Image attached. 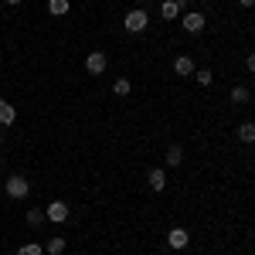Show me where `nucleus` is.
<instances>
[{
  "mask_svg": "<svg viewBox=\"0 0 255 255\" xmlns=\"http://www.w3.org/2000/svg\"><path fill=\"white\" fill-rule=\"evenodd\" d=\"M174 72H177V75H194L197 68H194V61L187 58V55H180V58L174 61Z\"/></svg>",
  "mask_w": 255,
  "mask_h": 255,
  "instance_id": "9",
  "label": "nucleus"
},
{
  "mask_svg": "<svg viewBox=\"0 0 255 255\" xmlns=\"http://www.w3.org/2000/svg\"><path fill=\"white\" fill-rule=\"evenodd\" d=\"M232 102H249V89L245 85H235L232 89Z\"/></svg>",
  "mask_w": 255,
  "mask_h": 255,
  "instance_id": "16",
  "label": "nucleus"
},
{
  "mask_svg": "<svg viewBox=\"0 0 255 255\" xmlns=\"http://www.w3.org/2000/svg\"><path fill=\"white\" fill-rule=\"evenodd\" d=\"M167 242H170V249H187V242H191V235H187L184 228H170V235H167Z\"/></svg>",
  "mask_w": 255,
  "mask_h": 255,
  "instance_id": "6",
  "label": "nucleus"
},
{
  "mask_svg": "<svg viewBox=\"0 0 255 255\" xmlns=\"http://www.w3.org/2000/svg\"><path fill=\"white\" fill-rule=\"evenodd\" d=\"M0 139H3V129H0Z\"/></svg>",
  "mask_w": 255,
  "mask_h": 255,
  "instance_id": "23",
  "label": "nucleus"
},
{
  "mask_svg": "<svg viewBox=\"0 0 255 255\" xmlns=\"http://www.w3.org/2000/svg\"><path fill=\"white\" fill-rule=\"evenodd\" d=\"M180 24H184L187 34H197V31H204V14H201V10H187Z\"/></svg>",
  "mask_w": 255,
  "mask_h": 255,
  "instance_id": "3",
  "label": "nucleus"
},
{
  "mask_svg": "<svg viewBox=\"0 0 255 255\" xmlns=\"http://www.w3.org/2000/svg\"><path fill=\"white\" fill-rule=\"evenodd\" d=\"M238 139L242 143H255V123H242L238 126Z\"/></svg>",
  "mask_w": 255,
  "mask_h": 255,
  "instance_id": "11",
  "label": "nucleus"
},
{
  "mask_svg": "<svg viewBox=\"0 0 255 255\" xmlns=\"http://www.w3.org/2000/svg\"><path fill=\"white\" fill-rule=\"evenodd\" d=\"M14 119H17V109H14L10 102H3V99H0V126H10Z\"/></svg>",
  "mask_w": 255,
  "mask_h": 255,
  "instance_id": "8",
  "label": "nucleus"
},
{
  "mask_svg": "<svg viewBox=\"0 0 255 255\" xmlns=\"http://www.w3.org/2000/svg\"><path fill=\"white\" fill-rule=\"evenodd\" d=\"M27 191H31V184H27L24 177H10V180H7V194L10 197H27Z\"/></svg>",
  "mask_w": 255,
  "mask_h": 255,
  "instance_id": "5",
  "label": "nucleus"
},
{
  "mask_svg": "<svg viewBox=\"0 0 255 255\" xmlns=\"http://www.w3.org/2000/svg\"><path fill=\"white\" fill-rule=\"evenodd\" d=\"M113 89H116V96H129V89H133V85H129V79H116Z\"/></svg>",
  "mask_w": 255,
  "mask_h": 255,
  "instance_id": "17",
  "label": "nucleus"
},
{
  "mask_svg": "<svg viewBox=\"0 0 255 255\" xmlns=\"http://www.w3.org/2000/svg\"><path fill=\"white\" fill-rule=\"evenodd\" d=\"M0 170H3V167H0Z\"/></svg>",
  "mask_w": 255,
  "mask_h": 255,
  "instance_id": "25",
  "label": "nucleus"
},
{
  "mask_svg": "<svg viewBox=\"0 0 255 255\" xmlns=\"http://www.w3.org/2000/svg\"><path fill=\"white\" fill-rule=\"evenodd\" d=\"M41 221H44V211H27V225H34V228H38Z\"/></svg>",
  "mask_w": 255,
  "mask_h": 255,
  "instance_id": "19",
  "label": "nucleus"
},
{
  "mask_svg": "<svg viewBox=\"0 0 255 255\" xmlns=\"http://www.w3.org/2000/svg\"><path fill=\"white\" fill-rule=\"evenodd\" d=\"M238 3H242V7H255V0H238Z\"/></svg>",
  "mask_w": 255,
  "mask_h": 255,
  "instance_id": "21",
  "label": "nucleus"
},
{
  "mask_svg": "<svg viewBox=\"0 0 255 255\" xmlns=\"http://www.w3.org/2000/svg\"><path fill=\"white\" fill-rule=\"evenodd\" d=\"M17 255H44V249H41L38 242H27V245H20Z\"/></svg>",
  "mask_w": 255,
  "mask_h": 255,
  "instance_id": "15",
  "label": "nucleus"
},
{
  "mask_svg": "<svg viewBox=\"0 0 255 255\" xmlns=\"http://www.w3.org/2000/svg\"><path fill=\"white\" fill-rule=\"evenodd\" d=\"M146 180H150V191H157V194H160V191H163V187H167V174H163L160 167H153Z\"/></svg>",
  "mask_w": 255,
  "mask_h": 255,
  "instance_id": "7",
  "label": "nucleus"
},
{
  "mask_svg": "<svg viewBox=\"0 0 255 255\" xmlns=\"http://www.w3.org/2000/svg\"><path fill=\"white\" fill-rule=\"evenodd\" d=\"M136 3H146V0H136Z\"/></svg>",
  "mask_w": 255,
  "mask_h": 255,
  "instance_id": "24",
  "label": "nucleus"
},
{
  "mask_svg": "<svg viewBox=\"0 0 255 255\" xmlns=\"http://www.w3.org/2000/svg\"><path fill=\"white\" fill-rule=\"evenodd\" d=\"M3 3H20V0H3Z\"/></svg>",
  "mask_w": 255,
  "mask_h": 255,
  "instance_id": "22",
  "label": "nucleus"
},
{
  "mask_svg": "<svg viewBox=\"0 0 255 255\" xmlns=\"http://www.w3.org/2000/svg\"><path fill=\"white\" fill-rule=\"evenodd\" d=\"M180 160H184V150H180V146H170V150H167V163H170V167H180Z\"/></svg>",
  "mask_w": 255,
  "mask_h": 255,
  "instance_id": "14",
  "label": "nucleus"
},
{
  "mask_svg": "<svg viewBox=\"0 0 255 255\" xmlns=\"http://www.w3.org/2000/svg\"><path fill=\"white\" fill-rule=\"evenodd\" d=\"M68 7H72L68 0H48V10H51L55 17H65V14H68Z\"/></svg>",
  "mask_w": 255,
  "mask_h": 255,
  "instance_id": "12",
  "label": "nucleus"
},
{
  "mask_svg": "<svg viewBox=\"0 0 255 255\" xmlns=\"http://www.w3.org/2000/svg\"><path fill=\"white\" fill-rule=\"evenodd\" d=\"M245 68H249V72H255V55H249V58H245Z\"/></svg>",
  "mask_w": 255,
  "mask_h": 255,
  "instance_id": "20",
  "label": "nucleus"
},
{
  "mask_svg": "<svg viewBox=\"0 0 255 255\" xmlns=\"http://www.w3.org/2000/svg\"><path fill=\"white\" fill-rule=\"evenodd\" d=\"M194 79L201 82V85H211V79H215V75H211L208 68H197V72H194Z\"/></svg>",
  "mask_w": 255,
  "mask_h": 255,
  "instance_id": "18",
  "label": "nucleus"
},
{
  "mask_svg": "<svg viewBox=\"0 0 255 255\" xmlns=\"http://www.w3.org/2000/svg\"><path fill=\"white\" fill-rule=\"evenodd\" d=\"M160 14H163V20H174L177 14H180V3H177V0H163V3H160Z\"/></svg>",
  "mask_w": 255,
  "mask_h": 255,
  "instance_id": "10",
  "label": "nucleus"
},
{
  "mask_svg": "<svg viewBox=\"0 0 255 255\" xmlns=\"http://www.w3.org/2000/svg\"><path fill=\"white\" fill-rule=\"evenodd\" d=\"M44 218H48V221H65V218H68V204H65V201H51V204L44 208Z\"/></svg>",
  "mask_w": 255,
  "mask_h": 255,
  "instance_id": "4",
  "label": "nucleus"
},
{
  "mask_svg": "<svg viewBox=\"0 0 255 255\" xmlns=\"http://www.w3.org/2000/svg\"><path fill=\"white\" fill-rule=\"evenodd\" d=\"M106 68H109V58H106L102 51H92V55L85 58V72H89V75H102Z\"/></svg>",
  "mask_w": 255,
  "mask_h": 255,
  "instance_id": "2",
  "label": "nucleus"
},
{
  "mask_svg": "<svg viewBox=\"0 0 255 255\" xmlns=\"http://www.w3.org/2000/svg\"><path fill=\"white\" fill-rule=\"evenodd\" d=\"M44 252H48V255H61V252H65V238H51V242L44 245Z\"/></svg>",
  "mask_w": 255,
  "mask_h": 255,
  "instance_id": "13",
  "label": "nucleus"
},
{
  "mask_svg": "<svg viewBox=\"0 0 255 255\" xmlns=\"http://www.w3.org/2000/svg\"><path fill=\"white\" fill-rule=\"evenodd\" d=\"M146 24H150V17H146V10H143V7L129 10V14L123 17V27H126L129 34H139V31H146Z\"/></svg>",
  "mask_w": 255,
  "mask_h": 255,
  "instance_id": "1",
  "label": "nucleus"
}]
</instances>
